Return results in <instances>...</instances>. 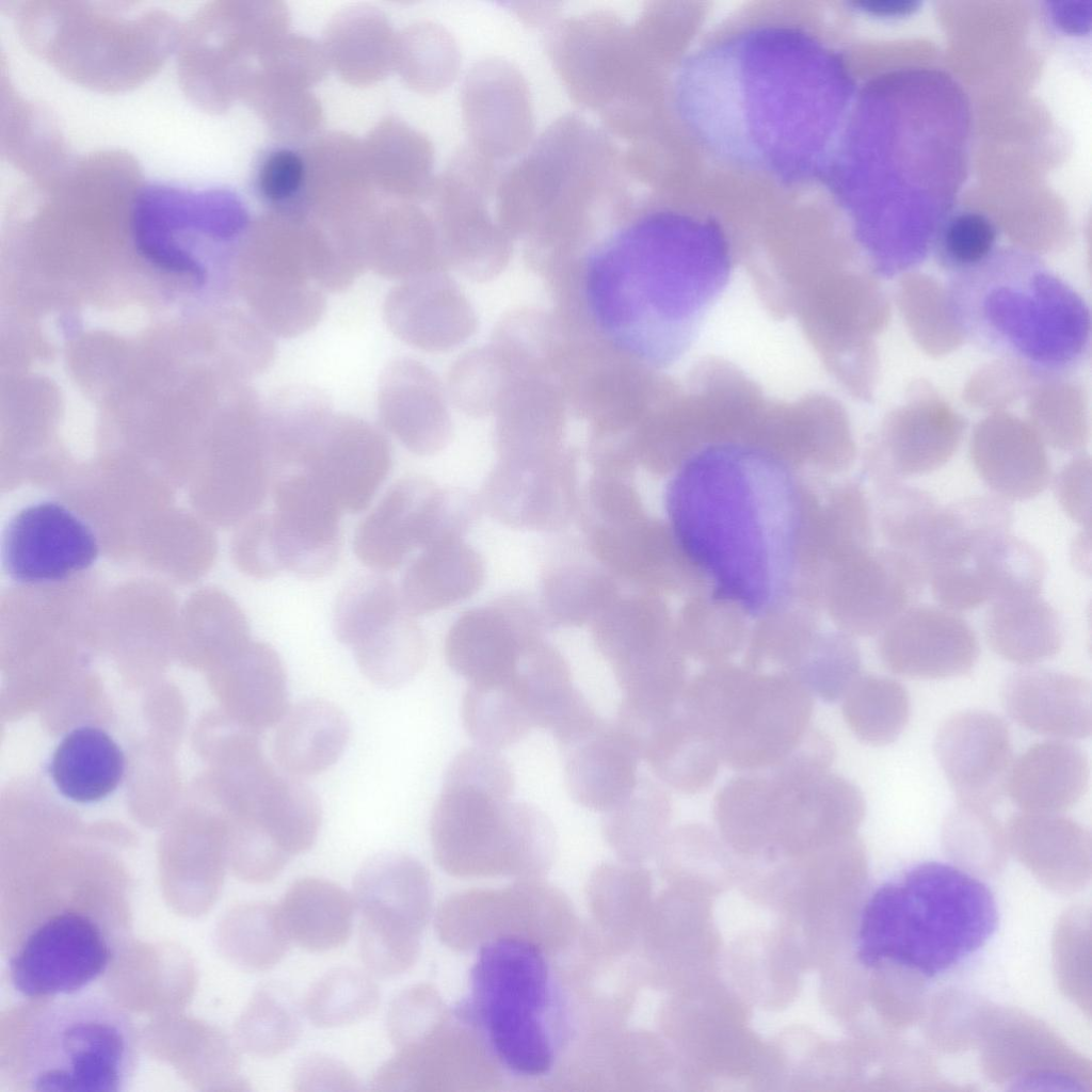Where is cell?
I'll list each match as a JSON object with an SVG mask.
<instances>
[{"label":"cell","instance_id":"55","mask_svg":"<svg viewBox=\"0 0 1092 1092\" xmlns=\"http://www.w3.org/2000/svg\"><path fill=\"white\" fill-rule=\"evenodd\" d=\"M860 670L861 659L856 646L846 639H839L829 643L828 647L815 653L809 659L802 660L792 676L812 694L826 702H835L844 697L860 677Z\"/></svg>","mask_w":1092,"mask_h":1092},{"label":"cell","instance_id":"27","mask_svg":"<svg viewBox=\"0 0 1092 1092\" xmlns=\"http://www.w3.org/2000/svg\"><path fill=\"white\" fill-rule=\"evenodd\" d=\"M962 435V421L947 412L897 414L883 430L876 476L882 483L928 475L953 456Z\"/></svg>","mask_w":1092,"mask_h":1092},{"label":"cell","instance_id":"1","mask_svg":"<svg viewBox=\"0 0 1092 1092\" xmlns=\"http://www.w3.org/2000/svg\"><path fill=\"white\" fill-rule=\"evenodd\" d=\"M668 508L679 545L722 596L756 613L778 600L792 567L798 507L776 460L711 446L677 473Z\"/></svg>","mask_w":1092,"mask_h":1092},{"label":"cell","instance_id":"40","mask_svg":"<svg viewBox=\"0 0 1092 1092\" xmlns=\"http://www.w3.org/2000/svg\"><path fill=\"white\" fill-rule=\"evenodd\" d=\"M462 719L478 745L496 751L516 743L534 727L516 671L498 680L469 682Z\"/></svg>","mask_w":1092,"mask_h":1092},{"label":"cell","instance_id":"25","mask_svg":"<svg viewBox=\"0 0 1092 1092\" xmlns=\"http://www.w3.org/2000/svg\"><path fill=\"white\" fill-rule=\"evenodd\" d=\"M1090 778L1086 752L1064 739L1038 742L1013 761L1006 791L1025 813L1060 814L1085 796Z\"/></svg>","mask_w":1092,"mask_h":1092},{"label":"cell","instance_id":"20","mask_svg":"<svg viewBox=\"0 0 1092 1092\" xmlns=\"http://www.w3.org/2000/svg\"><path fill=\"white\" fill-rule=\"evenodd\" d=\"M1005 710L1022 727L1058 739H1082L1092 732L1091 684L1045 669L1012 673L1001 689Z\"/></svg>","mask_w":1092,"mask_h":1092},{"label":"cell","instance_id":"26","mask_svg":"<svg viewBox=\"0 0 1092 1092\" xmlns=\"http://www.w3.org/2000/svg\"><path fill=\"white\" fill-rule=\"evenodd\" d=\"M849 580V626L858 633L873 635L915 605L927 576L916 559L885 548L858 562Z\"/></svg>","mask_w":1092,"mask_h":1092},{"label":"cell","instance_id":"10","mask_svg":"<svg viewBox=\"0 0 1092 1092\" xmlns=\"http://www.w3.org/2000/svg\"><path fill=\"white\" fill-rule=\"evenodd\" d=\"M514 778L447 771L431 817V839L438 863L466 872L514 864Z\"/></svg>","mask_w":1092,"mask_h":1092},{"label":"cell","instance_id":"59","mask_svg":"<svg viewBox=\"0 0 1092 1092\" xmlns=\"http://www.w3.org/2000/svg\"><path fill=\"white\" fill-rule=\"evenodd\" d=\"M1055 493L1067 515L1090 529L1091 462L1079 456L1069 463L1055 480Z\"/></svg>","mask_w":1092,"mask_h":1092},{"label":"cell","instance_id":"29","mask_svg":"<svg viewBox=\"0 0 1092 1092\" xmlns=\"http://www.w3.org/2000/svg\"><path fill=\"white\" fill-rule=\"evenodd\" d=\"M1012 520V510L998 497H968L940 507L921 552L926 576L967 567L980 543L995 532L1010 530Z\"/></svg>","mask_w":1092,"mask_h":1092},{"label":"cell","instance_id":"15","mask_svg":"<svg viewBox=\"0 0 1092 1092\" xmlns=\"http://www.w3.org/2000/svg\"><path fill=\"white\" fill-rule=\"evenodd\" d=\"M271 534L283 569L316 578L336 563L342 511L308 475L289 471L273 482Z\"/></svg>","mask_w":1092,"mask_h":1092},{"label":"cell","instance_id":"47","mask_svg":"<svg viewBox=\"0 0 1092 1092\" xmlns=\"http://www.w3.org/2000/svg\"><path fill=\"white\" fill-rule=\"evenodd\" d=\"M544 605L550 621L580 625L593 620L616 597V585L606 571L575 564L557 568L544 580Z\"/></svg>","mask_w":1092,"mask_h":1092},{"label":"cell","instance_id":"37","mask_svg":"<svg viewBox=\"0 0 1092 1092\" xmlns=\"http://www.w3.org/2000/svg\"><path fill=\"white\" fill-rule=\"evenodd\" d=\"M1006 828V837L1014 851L1034 870L1074 877L1088 867L1090 834L1070 818L1023 812L1012 816Z\"/></svg>","mask_w":1092,"mask_h":1092},{"label":"cell","instance_id":"32","mask_svg":"<svg viewBox=\"0 0 1092 1092\" xmlns=\"http://www.w3.org/2000/svg\"><path fill=\"white\" fill-rule=\"evenodd\" d=\"M477 553L461 539L422 548L407 568L400 596L412 615L430 613L471 595L482 581Z\"/></svg>","mask_w":1092,"mask_h":1092},{"label":"cell","instance_id":"46","mask_svg":"<svg viewBox=\"0 0 1092 1092\" xmlns=\"http://www.w3.org/2000/svg\"><path fill=\"white\" fill-rule=\"evenodd\" d=\"M380 991L373 980L358 970L341 967L322 976L304 1000L307 1018L320 1028L357 1023L374 1012Z\"/></svg>","mask_w":1092,"mask_h":1092},{"label":"cell","instance_id":"51","mask_svg":"<svg viewBox=\"0 0 1092 1092\" xmlns=\"http://www.w3.org/2000/svg\"><path fill=\"white\" fill-rule=\"evenodd\" d=\"M942 837L960 862L994 868L1003 860L1006 834L990 808L959 803L946 816Z\"/></svg>","mask_w":1092,"mask_h":1092},{"label":"cell","instance_id":"14","mask_svg":"<svg viewBox=\"0 0 1092 1092\" xmlns=\"http://www.w3.org/2000/svg\"><path fill=\"white\" fill-rule=\"evenodd\" d=\"M878 651L894 674L941 679L969 673L979 657V643L973 627L958 612L913 605L882 631Z\"/></svg>","mask_w":1092,"mask_h":1092},{"label":"cell","instance_id":"9","mask_svg":"<svg viewBox=\"0 0 1092 1092\" xmlns=\"http://www.w3.org/2000/svg\"><path fill=\"white\" fill-rule=\"evenodd\" d=\"M321 261V236L308 219L269 212L251 225L246 292L259 323L272 335L300 336L321 320L326 308Z\"/></svg>","mask_w":1092,"mask_h":1092},{"label":"cell","instance_id":"36","mask_svg":"<svg viewBox=\"0 0 1092 1092\" xmlns=\"http://www.w3.org/2000/svg\"><path fill=\"white\" fill-rule=\"evenodd\" d=\"M250 815L290 856L307 851L321 824L318 797L296 776L270 767L252 793Z\"/></svg>","mask_w":1092,"mask_h":1092},{"label":"cell","instance_id":"43","mask_svg":"<svg viewBox=\"0 0 1092 1092\" xmlns=\"http://www.w3.org/2000/svg\"><path fill=\"white\" fill-rule=\"evenodd\" d=\"M910 711L906 689L885 676L858 677L844 696L846 723L861 741L870 745L894 742L905 728Z\"/></svg>","mask_w":1092,"mask_h":1092},{"label":"cell","instance_id":"38","mask_svg":"<svg viewBox=\"0 0 1092 1092\" xmlns=\"http://www.w3.org/2000/svg\"><path fill=\"white\" fill-rule=\"evenodd\" d=\"M373 183L403 198L423 197L433 188L428 141L403 123L389 119L364 145Z\"/></svg>","mask_w":1092,"mask_h":1092},{"label":"cell","instance_id":"22","mask_svg":"<svg viewBox=\"0 0 1092 1092\" xmlns=\"http://www.w3.org/2000/svg\"><path fill=\"white\" fill-rule=\"evenodd\" d=\"M970 455L984 483L1007 501L1032 499L1051 478L1046 450L1039 436L1019 421L990 419L973 436Z\"/></svg>","mask_w":1092,"mask_h":1092},{"label":"cell","instance_id":"39","mask_svg":"<svg viewBox=\"0 0 1092 1092\" xmlns=\"http://www.w3.org/2000/svg\"><path fill=\"white\" fill-rule=\"evenodd\" d=\"M962 571L974 578L990 603L1040 595L1046 562L1035 547L1007 530L985 537Z\"/></svg>","mask_w":1092,"mask_h":1092},{"label":"cell","instance_id":"24","mask_svg":"<svg viewBox=\"0 0 1092 1092\" xmlns=\"http://www.w3.org/2000/svg\"><path fill=\"white\" fill-rule=\"evenodd\" d=\"M628 737L656 776L677 791H702L718 773L721 758L713 738L680 705Z\"/></svg>","mask_w":1092,"mask_h":1092},{"label":"cell","instance_id":"45","mask_svg":"<svg viewBox=\"0 0 1092 1092\" xmlns=\"http://www.w3.org/2000/svg\"><path fill=\"white\" fill-rule=\"evenodd\" d=\"M236 702L243 718L255 727L277 724L288 710L287 679L278 654L266 643L243 652L236 672Z\"/></svg>","mask_w":1092,"mask_h":1092},{"label":"cell","instance_id":"57","mask_svg":"<svg viewBox=\"0 0 1092 1092\" xmlns=\"http://www.w3.org/2000/svg\"><path fill=\"white\" fill-rule=\"evenodd\" d=\"M295 1091H356L358 1082L339 1060L323 1054H310L295 1065L292 1075Z\"/></svg>","mask_w":1092,"mask_h":1092},{"label":"cell","instance_id":"58","mask_svg":"<svg viewBox=\"0 0 1092 1092\" xmlns=\"http://www.w3.org/2000/svg\"><path fill=\"white\" fill-rule=\"evenodd\" d=\"M237 555L242 567L255 577L269 579L283 571L272 541L270 515L251 521L239 540Z\"/></svg>","mask_w":1092,"mask_h":1092},{"label":"cell","instance_id":"8","mask_svg":"<svg viewBox=\"0 0 1092 1092\" xmlns=\"http://www.w3.org/2000/svg\"><path fill=\"white\" fill-rule=\"evenodd\" d=\"M680 706L711 735L721 761L743 772L772 767L799 745L813 697L789 674L717 667L687 682Z\"/></svg>","mask_w":1092,"mask_h":1092},{"label":"cell","instance_id":"12","mask_svg":"<svg viewBox=\"0 0 1092 1092\" xmlns=\"http://www.w3.org/2000/svg\"><path fill=\"white\" fill-rule=\"evenodd\" d=\"M390 466L389 444L375 427L332 412L296 462L280 472L307 473L342 512L356 513L369 505Z\"/></svg>","mask_w":1092,"mask_h":1092},{"label":"cell","instance_id":"18","mask_svg":"<svg viewBox=\"0 0 1092 1092\" xmlns=\"http://www.w3.org/2000/svg\"><path fill=\"white\" fill-rule=\"evenodd\" d=\"M540 636V620L526 605L504 601L464 613L446 637L445 656L469 682L494 681L512 675Z\"/></svg>","mask_w":1092,"mask_h":1092},{"label":"cell","instance_id":"33","mask_svg":"<svg viewBox=\"0 0 1092 1092\" xmlns=\"http://www.w3.org/2000/svg\"><path fill=\"white\" fill-rule=\"evenodd\" d=\"M355 902L342 887L321 878L293 882L277 905L290 942L323 952L343 945L353 926Z\"/></svg>","mask_w":1092,"mask_h":1092},{"label":"cell","instance_id":"21","mask_svg":"<svg viewBox=\"0 0 1092 1092\" xmlns=\"http://www.w3.org/2000/svg\"><path fill=\"white\" fill-rule=\"evenodd\" d=\"M560 749L567 792L583 807L604 813L638 783L640 754L616 724L600 719L585 735Z\"/></svg>","mask_w":1092,"mask_h":1092},{"label":"cell","instance_id":"3","mask_svg":"<svg viewBox=\"0 0 1092 1092\" xmlns=\"http://www.w3.org/2000/svg\"><path fill=\"white\" fill-rule=\"evenodd\" d=\"M132 896L125 882L95 878L3 886L1 953L12 989L38 999L100 979L131 931Z\"/></svg>","mask_w":1092,"mask_h":1092},{"label":"cell","instance_id":"6","mask_svg":"<svg viewBox=\"0 0 1092 1092\" xmlns=\"http://www.w3.org/2000/svg\"><path fill=\"white\" fill-rule=\"evenodd\" d=\"M952 296L959 320L977 343L1034 374L1063 372L1085 352L1081 302L1029 258L992 254L958 274Z\"/></svg>","mask_w":1092,"mask_h":1092},{"label":"cell","instance_id":"11","mask_svg":"<svg viewBox=\"0 0 1092 1092\" xmlns=\"http://www.w3.org/2000/svg\"><path fill=\"white\" fill-rule=\"evenodd\" d=\"M473 515L468 496L412 476L396 482L359 524L356 557L378 571L399 567L416 548L461 539Z\"/></svg>","mask_w":1092,"mask_h":1092},{"label":"cell","instance_id":"30","mask_svg":"<svg viewBox=\"0 0 1092 1092\" xmlns=\"http://www.w3.org/2000/svg\"><path fill=\"white\" fill-rule=\"evenodd\" d=\"M383 315L399 339L420 349L443 348L457 334L455 295L441 277L429 273L403 279L391 288Z\"/></svg>","mask_w":1092,"mask_h":1092},{"label":"cell","instance_id":"16","mask_svg":"<svg viewBox=\"0 0 1092 1092\" xmlns=\"http://www.w3.org/2000/svg\"><path fill=\"white\" fill-rule=\"evenodd\" d=\"M934 751L959 803L990 808L1001 799L1013 756L1000 717L983 710L950 716L937 730Z\"/></svg>","mask_w":1092,"mask_h":1092},{"label":"cell","instance_id":"5","mask_svg":"<svg viewBox=\"0 0 1092 1092\" xmlns=\"http://www.w3.org/2000/svg\"><path fill=\"white\" fill-rule=\"evenodd\" d=\"M997 921L996 902L984 883L948 864L921 863L869 898L857 957L869 967L889 963L933 978L979 950Z\"/></svg>","mask_w":1092,"mask_h":1092},{"label":"cell","instance_id":"31","mask_svg":"<svg viewBox=\"0 0 1092 1092\" xmlns=\"http://www.w3.org/2000/svg\"><path fill=\"white\" fill-rule=\"evenodd\" d=\"M435 239L431 221L412 204L378 207L366 231L367 268L401 280L429 273L435 261Z\"/></svg>","mask_w":1092,"mask_h":1092},{"label":"cell","instance_id":"35","mask_svg":"<svg viewBox=\"0 0 1092 1092\" xmlns=\"http://www.w3.org/2000/svg\"><path fill=\"white\" fill-rule=\"evenodd\" d=\"M987 644L1003 659L1031 665L1059 653L1063 628L1057 611L1040 595L991 601L984 617Z\"/></svg>","mask_w":1092,"mask_h":1092},{"label":"cell","instance_id":"2","mask_svg":"<svg viewBox=\"0 0 1092 1092\" xmlns=\"http://www.w3.org/2000/svg\"><path fill=\"white\" fill-rule=\"evenodd\" d=\"M588 264L585 294L597 325L655 366L687 351L732 270L720 242L682 241L651 221L617 226Z\"/></svg>","mask_w":1092,"mask_h":1092},{"label":"cell","instance_id":"52","mask_svg":"<svg viewBox=\"0 0 1092 1092\" xmlns=\"http://www.w3.org/2000/svg\"><path fill=\"white\" fill-rule=\"evenodd\" d=\"M307 163L303 149L278 145L257 162L254 188L270 212L305 218Z\"/></svg>","mask_w":1092,"mask_h":1092},{"label":"cell","instance_id":"54","mask_svg":"<svg viewBox=\"0 0 1092 1092\" xmlns=\"http://www.w3.org/2000/svg\"><path fill=\"white\" fill-rule=\"evenodd\" d=\"M996 240L997 229L989 218L962 211L943 226L936 242V259L944 269L961 274L985 261Z\"/></svg>","mask_w":1092,"mask_h":1092},{"label":"cell","instance_id":"53","mask_svg":"<svg viewBox=\"0 0 1092 1092\" xmlns=\"http://www.w3.org/2000/svg\"><path fill=\"white\" fill-rule=\"evenodd\" d=\"M228 938L236 958L255 970L274 967L290 943L278 908L268 902L250 904L236 913Z\"/></svg>","mask_w":1092,"mask_h":1092},{"label":"cell","instance_id":"34","mask_svg":"<svg viewBox=\"0 0 1092 1092\" xmlns=\"http://www.w3.org/2000/svg\"><path fill=\"white\" fill-rule=\"evenodd\" d=\"M124 770L125 758L118 744L105 730L90 725L67 733L49 766L60 793L82 804L98 802L112 793Z\"/></svg>","mask_w":1092,"mask_h":1092},{"label":"cell","instance_id":"49","mask_svg":"<svg viewBox=\"0 0 1092 1092\" xmlns=\"http://www.w3.org/2000/svg\"><path fill=\"white\" fill-rule=\"evenodd\" d=\"M240 1033L245 1047L264 1058L292 1047L301 1033V1021L291 996L278 984L261 986L242 1018Z\"/></svg>","mask_w":1092,"mask_h":1092},{"label":"cell","instance_id":"7","mask_svg":"<svg viewBox=\"0 0 1092 1092\" xmlns=\"http://www.w3.org/2000/svg\"><path fill=\"white\" fill-rule=\"evenodd\" d=\"M548 961L533 943L504 936L486 943L461 1006L507 1070L545 1075L557 1056L556 991Z\"/></svg>","mask_w":1092,"mask_h":1092},{"label":"cell","instance_id":"13","mask_svg":"<svg viewBox=\"0 0 1092 1092\" xmlns=\"http://www.w3.org/2000/svg\"><path fill=\"white\" fill-rule=\"evenodd\" d=\"M99 545L92 528L65 505L41 501L10 520L2 542V561L14 581L25 584L65 580L97 560Z\"/></svg>","mask_w":1092,"mask_h":1092},{"label":"cell","instance_id":"41","mask_svg":"<svg viewBox=\"0 0 1092 1092\" xmlns=\"http://www.w3.org/2000/svg\"><path fill=\"white\" fill-rule=\"evenodd\" d=\"M396 43L384 16L353 10L336 18L324 52L346 80L367 84L381 79L390 67Z\"/></svg>","mask_w":1092,"mask_h":1092},{"label":"cell","instance_id":"56","mask_svg":"<svg viewBox=\"0 0 1092 1092\" xmlns=\"http://www.w3.org/2000/svg\"><path fill=\"white\" fill-rule=\"evenodd\" d=\"M440 1009L432 990L412 985L401 991L387 1012V1032L396 1049H404L429 1039L439 1021Z\"/></svg>","mask_w":1092,"mask_h":1092},{"label":"cell","instance_id":"60","mask_svg":"<svg viewBox=\"0 0 1092 1092\" xmlns=\"http://www.w3.org/2000/svg\"><path fill=\"white\" fill-rule=\"evenodd\" d=\"M861 10L881 17H905L916 12L920 5L917 1L908 0H867L855 3Z\"/></svg>","mask_w":1092,"mask_h":1092},{"label":"cell","instance_id":"28","mask_svg":"<svg viewBox=\"0 0 1092 1092\" xmlns=\"http://www.w3.org/2000/svg\"><path fill=\"white\" fill-rule=\"evenodd\" d=\"M274 755L290 775L318 774L335 764L350 738V722L335 704L309 698L289 707L277 723Z\"/></svg>","mask_w":1092,"mask_h":1092},{"label":"cell","instance_id":"17","mask_svg":"<svg viewBox=\"0 0 1092 1092\" xmlns=\"http://www.w3.org/2000/svg\"><path fill=\"white\" fill-rule=\"evenodd\" d=\"M353 899L360 913V933L420 943L430 885L425 869L414 857L386 851L367 860L355 876Z\"/></svg>","mask_w":1092,"mask_h":1092},{"label":"cell","instance_id":"23","mask_svg":"<svg viewBox=\"0 0 1092 1092\" xmlns=\"http://www.w3.org/2000/svg\"><path fill=\"white\" fill-rule=\"evenodd\" d=\"M378 406L385 428L413 453L432 454L446 443L448 422L440 396L432 374L419 362L398 357L385 367Z\"/></svg>","mask_w":1092,"mask_h":1092},{"label":"cell","instance_id":"42","mask_svg":"<svg viewBox=\"0 0 1092 1092\" xmlns=\"http://www.w3.org/2000/svg\"><path fill=\"white\" fill-rule=\"evenodd\" d=\"M363 674L382 687H399L421 670L427 642L405 609L381 622L352 647Z\"/></svg>","mask_w":1092,"mask_h":1092},{"label":"cell","instance_id":"44","mask_svg":"<svg viewBox=\"0 0 1092 1092\" xmlns=\"http://www.w3.org/2000/svg\"><path fill=\"white\" fill-rule=\"evenodd\" d=\"M672 803L667 790L647 776H639L632 791L604 812L601 830L606 840L627 855L644 853L670 826Z\"/></svg>","mask_w":1092,"mask_h":1092},{"label":"cell","instance_id":"50","mask_svg":"<svg viewBox=\"0 0 1092 1092\" xmlns=\"http://www.w3.org/2000/svg\"><path fill=\"white\" fill-rule=\"evenodd\" d=\"M402 609L400 593L388 579L378 575L357 577L337 597L334 632L341 643L352 647L376 624Z\"/></svg>","mask_w":1092,"mask_h":1092},{"label":"cell","instance_id":"19","mask_svg":"<svg viewBox=\"0 0 1092 1092\" xmlns=\"http://www.w3.org/2000/svg\"><path fill=\"white\" fill-rule=\"evenodd\" d=\"M485 499L492 513L512 526L560 527L577 504L575 468L568 462L504 464L489 478Z\"/></svg>","mask_w":1092,"mask_h":1092},{"label":"cell","instance_id":"4","mask_svg":"<svg viewBox=\"0 0 1092 1092\" xmlns=\"http://www.w3.org/2000/svg\"><path fill=\"white\" fill-rule=\"evenodd\" d=\"M1 1030L0 1075L9 1091H125L139 1063L133 1022L90 992L28 999Z\"/></svg>","mask_w":1092,"mask_h":1092},{"label":"cell","instance_id":"48","mask_svg":"<svg viewBox=\"0 0 1092 1092\" xmlns=\"http://www.w3.org/2000/svg\"><path fill=\"white\" fill-rule=\"evenodd\" d=\"M938 508L935 499L924 489L901 481L880 483V528L889 548L921 564L924 543Z\"/></svg>","mask_w":1092,"mask_h":1092}]
</instances>
